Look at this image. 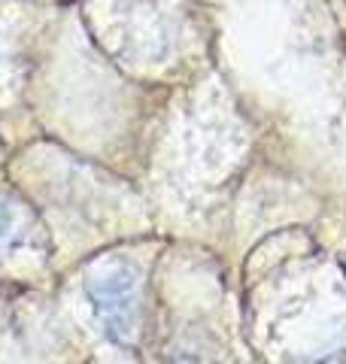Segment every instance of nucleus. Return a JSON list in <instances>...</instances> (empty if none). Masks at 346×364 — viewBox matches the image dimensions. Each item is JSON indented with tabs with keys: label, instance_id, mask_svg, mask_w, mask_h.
Instances as JSON below:
<instances>
[{
	"label": "nucleus",
	"instance_id": "obj_1",
	"mask_svg": "<svg viewBox=\"0 0 346 364\" xmlns=\"http://www.w3.org/2000/svg\"><path fill=\"white\" fill-rule=\"evenodd\" d=\"M88 298L98 322L112 340L128 343L137 334V310H140V279L128 264H107L88 279Z\"/></svg>",
	"mask_w": 346,
	"mask_h": 364
},
{
	"label": "nucleus",
	"instance_id": "obj_2",
	"mask_svg": "<svg viewBox=\"0 0 346 364\" xmlns=\"http://www.w3.org/2000/svg\"><path fill=\"white\" fill-rule=\"evenodd\" d=\"M25 234L21 231V215L13 203H0V249L19 243V237Z\"/></svg>",
	"mask_w": 346,
	"mask_h": 364
}]
</instances>
